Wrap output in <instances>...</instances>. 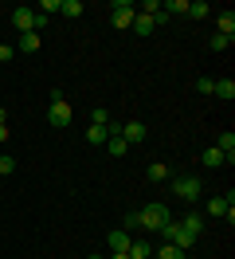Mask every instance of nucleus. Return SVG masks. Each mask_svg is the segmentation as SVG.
Masks as SVG:
<instances>
[{"instance_id": "obj_15", "label": "nucleus", "mask_w": 235, "mask_h": 259, "mask_svg": "<svg viewBox=\"0 0 235 259\" xmlns=\"http://www.w3.org/2000/svg\"><path fill=\"white\" fill-rule=\"evenodd\" d=\"M59 12H63V16H71V20H78L82 12H86V4H82V0H63Z\"/></svg>"}, {"instance_id": "obj_8", "label": "nucleus", "mask_w": 235, "mask_h": 259, "mask_svg": "<svg viewBox=\"0 0 235 259\" xmlns=\"http://www.w3.org/2000/svg\"><path fill=\"white\" fill-rule=\"evenodd\" d=\"M227 208H235V193L212 196V200H208V212H212V216H227Z\"/></svg>"}, {"instance_id": "obj_7", "label": "nucleus", "mask_w": 235, "mask_h": 259, "mask_svg": "<svg viewBox=\"0 0 235 259\" xmlns=\"http://www.w3.org/2000/svg\"><path fill=\"white\" fill-rule=\"evenodd\" d=\"M12 24H16V32L24 35V32H35V8H16L12 12Z\"/></svg>"}, {"instance_id": "obj_28", "label": "nucleus", "mask_w": 235, "mask_h": 259, "mask_svg": "<svg viewBox=\"0 0 235 259\" xmlns=\"http://www.w3.org/2000/svg\"><path fill=\"white\" fill-rule=\"evenodd\" d=\"M4 142H8V122L0 126V146H4Z\"/></svg>"}, {"instance_id": "obj_6", "label": "nucleus", "mask_w": 235, "mask_h": 259, "mask_svg": "<svg viewBox=\"0 0 235 259\" xmlns=\"http://www.w3.org/2000/svg\"><path fill=\"white\" fill-rule=\"evenodd\" d=\"M145 138H149L145 122H125V126H122V142H125V146H141Z\"/></svg>"}, {"instance_id": "obj_31", "label": "nucleus", "mask_w": 235, "mask_h": 259, "mask_svg": "<svg viewBox=\"0 0 235 259\" xmlns=\"http://www.w3.org/2000/svg\"><path fill=\"white\" fill-rule=\"evenodd\" d=\"M86 259H102V255H86Z\"/></svg>"}, {"instance_id": "obj_9", "label": "nucleus", "mask_w": 235, "mask_h": 259, "mask_svg": "<svg viewBox=\"0 0 235 259\" xmlns=\"http://www.w3.org/2000/svg\"><path fill=\"white\" fill-rule=\"evenodd\" d=\"M129 232L125 228H118V232H110V251H129Z\"/></svg>"}, {"instance_id": "obj_20", "label": "nucleus", "mask_w": 235, "mask_h": 259, "mask_svg": "<svg viewBox=\"0 0 235 259\" xmlns=\"http://www.w3.org/2000/svg\"><path fill=\"white\" fill-rule=\"evenodd\" d=\"M200 161H204V165H212V169H219V165H223V153L212 146V149H204V157H200Z\"/></svg>"}, {"instance_id": "obj_24", "label": "nucleus", "mask_w": 235, "mask_h": 259, "mask_svg": "<svg viewBox=\"0 0 235 259\" xmlns=\"http://www.w3.org/2000/svg\"><path fill=\"white\" fill-rule=\"evenodd\" d=\"M227 48H231V35H212V51H227Z\"/></svg>"}, {"instance_id": "obj_30", "label": "nucleus", "mask_w": 235, "mask_h": 259, "mask_svg": "<svg viewBox=\"0 0 235 259\" xmlns=\"http://www.w3.org/2000/svg\"><path fill=\"white\" fill-rule=\"evenodd\" d=\"M4 122H8V110H4V106H0V126H4Z\"/></svg>"}, {"instance_id": "obj_27", "label": "nucleus", "mask_w": 235, "mask_h": 259, "mask_svg": "<svg viewBox=\"0 0 235 259\" xmlns=\"http://www.w3.org/2000/svg\"><path fill=\"white\" fill-rule=\"evenodd\" d=\"M12 55H16V48H12V44H0V63H8Z\"/></svg>"}, {"instance_id": "obj_25", "label": "nucleus", "mask_w": 235, "mask_h": 259, "mask_svg": "<svg viewBox=\"0 0 235 259\" xmlns=\"http://www.w3.org/2000/svg\"><path fill=\"white\" fill-rule=\"evenodd\" d=\"M196 91H200V95H212V91H216V79L200 75V79H196Z\"/></svg>"}, {"instance_id": "obj_19", "label": "nucleus", "mask_w": 235, "mask_h": 259, "mask_svg": "<svg viewBox=\"0 0 235 259\" xmlns=\"http://www.w3.org/2000/svg\"><path fill=\"white\" fill-rule=\"evenodd\" d=\"M129 28H133V32H137V35H149V32H153V20H149V16H141V12H137Z\"/></svg>"}, {"instance_id": "obj_29", "label": "nucleus", "mask_w": 235, "mask_h": 259, "mask_svg": "<svg viewBox=\"0 0 235 259\" xmlns=\"http://www.w3.org/2000/svg\"><path fill=\"white\" fill-rule=\"evenodd\" d=\"M110 259H129V251H114V255H110Z\"/></svg>"}, {"instance_id": "obj_4", "label": "nucleus", "mask_w": 235, "mask_h": 259, "mask_svg": "<svg viewBox=\"0 0 235 259\" xmlns=\"http://www.w3.org/2000/svg\"><path fill=\"white\" fill-rule=\"evenodd\" d=\"M200 177H176L172 181V193L180 196V200H196V196H200Z\"/></svg>"}, {"instance_id": "obj_3", "label": "nucleus", "mask_w": 235, "mask_h": 259, "mask_svg": "<svg viewBox=\"0 0 235 259\" xmlns=\"http://www.w3.org/2000/svg\"><path fill=\"white\" fill-rule=\"evenodd\" d=\"M110 8H114V12H110V24H114V28H129L133 16H137V8H133L129 0H114Z\"/></svg>"}, {"instance_id": "obj_26", "label": "nucleus", "mask_w": 235, "mask_h": 259, "mask_svg": "<svg viewBox=\"0 0 235 259\" xmlns=\"http://www.w3.org/2000/svg\"><path fill=\"white\" fill-rule=\"evenodd\" d=\"M59 8H63V0H39V12H43V16L59 12Z\"/></svg>"}, {"instance_id": "obj_16", "label": "nucleus", "mask_w": 235, "mask_h": 259, "mask_svg": "<svg viewBox=\"0 0 235 259\" xmlns=\"http://www.w3.org/2000/svg\"><path fill=\"white\" fill-rule=\"evenodd\" d=\"M208 12H212V4H204V0H188V12H184V16H192V20H204Z\"/></svg>"}, {"instance_id": "obj_22", "label": "nucleus", "mask_w": 235, "mask_h": 259, "mask_svg": "<svg viewBox=\"0 0 235 259\" xmlns=\"http://www.w3.org/2000/svg\"><path fill=\"white\" fill-rule=\"evenodd\" d=\"M157 259H184V251H180V247H172V243H165V247L157 251Z\"/></svg>"}, {"instance_id": "obj_23", "label": "nucleus", "mask_w": 235, "mask_h": 259, "mask_svg": "<svg viewBox=\"0 0 235 259\" xmlns=\"http://www.w3.org/2000/svg\"><path fill=\"white\" fill-rule=\"evenodd\" d=\"M12 173H16V161L8 153H0V177H12Z\"/></svg>"}, {"instance_id": "obj_18", "label": "nucleus", "mask_w": 235, "mask_h": 259, "mask_svg": "<svg viewBox=\"0 0 235 259\" xmlns=\"http://www.w3.org/2000/svg\"><path fill=\"white\" fill-rule=\"evenodd\" d=\"M106 138H110L106 126H90L86 130V142H90V146H106Z\"/></svg>"}, {"instance_id": "obj_11", "label": "nucleus", "mask_w": 235, "mask_h": 259, "mask_svg": "<svg viewBox=\"0 0 235 259\" xmlns=\"http://www.w3.org/2000/svg\"><path fill=\"white\" fill-rule=\"evenodd\" d=\"M216 24H219V35H231V39H235V12H231V8H227V12H219Z\"/></svg>"}, {"instance_id": "obj_21", "label": "nucleus", "mask_w": 235, "mask_h": 259, "mask_svg": "<svg viewBox=\"0 0 235 259\" xmlns=\"http://www.w3.org/2000/svg\"><path fill=\"white\" fill-rule=\"evenodd\" d=\"M90 126H110V114L102 110V106H94V110H90Z\"/></svg>"}, {"instance_id": "obj_12", "label": "nucleus", "mask_w": 235, "mask_h": 259, "mask_svg": "<svg viewBox=\"0 0 235 259\" xmlns=\"http://www.w3.org/2000/svg\"><path fill=\"white\" fill-rule=\"evenodd\" d=\"M106 149H110V157H125V149H129V146L122 142V134H110V138H106Z\"/></svg>"}, {"instance_id": "obj_13", "label": "nucleus", "mask_w": 235, "mask_h": 259, "mask_svg": "<svg viewBox=\"0 0 235 259\" xmlns=\"http://www.w3.org/2000/svg\"><path fill=\"white\" fill-rule=\"evenodd\" d=\"M145 177H149V181H165V177H172V169L165 161H153L149 169H145Z\"/></svg>"}, {"instance_id": "obj_5", "label": "nucleus", "mask_w": 235, "mask_h": 259, "mask_svg": "<svg viewBox=\"0 0 235 259\" xmlns=\"http://www.w3.org/2000/svg\"><path fill=\"white\" fill-rule=\"evenodd\" d=\"M71 118H75V110H71V102H67V98H63V102H51V110H47V122H51V126H71Z\"/></svg>"}, {"instance_id": "obj_10", "label": "nucleus", "mask_w": 235, "mask_h": 259, "mask_svg": "<svg viewBox=\"0 0 235 259\" xmlns=\"http://www.w3.org/2000/svg\"><path fill=\"white\" fill-rule=\"evenodd\" d=\"M16 48L28 51V55H35V51H39V32H24L20 39H16Z\"/></svg>"}, {"instance_id": "obj_2", "label": "nucleus", "mask_w": 235, "mask_h": 259, "mask_svg": "<svg viewBox=\"0 0 235 259\" xmlns=\"http://www.w3.org/2000/svg\"><path fill=\"white\" fill-rule=\"evenodd\" d=\"M172 220V212L161 204V200H153V204H145V208L137 212V224H141V232H161V228Z\"/></svg>"}, {"instance_id": "obj_17", "label": "nucleus", "mask_w": 235, "mask_h": 259, "mask_svg": "<svg viewBox=\"0 0 235 259\" xmlns=\"http://www.w3.org/2000/svg\"><path fill=\"white\" fill-rule=\"evenodd\" d=\"M149 255H153V247H149L145 240H133V243H129V259H149Z\"/></svg>"}, {"instance_id": "obj_14", "label": "nucleus", "mask_w": 235, "mask_h": 259, "mask_svg": "<svg viewBox=\"0 0 235 259\" xmlns=\"http://www.w3.org/2000/svg\"><path fill=\"white\" fill-rule=\"evenodd\" d=\"M212 95H216V98H223V102H231V98H235V82H231V79H219Z\"/></svg>"}, {"instance_id": "obj_1", "label": "nucleus", "mask_w": 235, "mask_h": 259, "mask_svg": "<svg viewBox=\"0 0 235 259\" xmlns=\"http://www.w3.org/2000/svg\"><path fill=\"white\" fill-rule=\"evenodd\" d=\"M204 232V220L192 212V216H184L180 224L176 220H169V224L161 228V236H165V243H172V247H180V251H188L192 243H196V236Z\"/></svg>"}]
</instances>
